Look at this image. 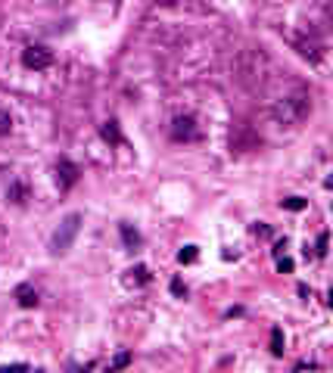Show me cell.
<instances>
[{
    "instance_id": "6da1fadb",
    "label": "cell",
    "mask_w": 333,
    "mask_h": 373,
    "mask_svg": "<svg viewBox=\"0 0 333 373\" xmlns=\"http://www.w3.org/2000/svg\"><path fill=\"white\" fill-rule=\"evenodd\" d=\"M271 72H274V65H271L265 50H243L237 59V81L249 90H262L268 84Z\"/></svg>"
},
{
    "instance_id": "7a4b0ae2",
    "label": "cell",
    "mask_w": 333,
    "mask_h": 373,
    "mask_svg": "<svg viewBox=\"0 0 333 373\" xmlns=\"http://www.w3.org/2000/svg\"><path fill=\"white\" fill-rule=\"evenodd\" d=\"M309 115H311V93L302 90V87L284 93V97L274 100V106H271L274 124H302Z\"/></svg>"
},
{
    "instance_id": "3957f363",
    "label": "cell",
    "mask_w": 333,
    "mask_h": 373,
    "mask_svg": "<svg viewBox=\"0 0 333 373\" xmlns=\"http://www.w3.org/2000/svg\"><path fill=\"white\" fill-rule=\"evenodd\" d=\"M78 230H81V215H78V211H72V215H66V218H63V224L56 227L50 249H53L56 255L69 252V249H72V243H75V236H78Z\"/></svg>"
},
{
    "instance_id": "277c9868",
    "label": "cell",
    "mask_w": 333,
    "mask_h": 373,
    "mask_svg": "<svg viewBox=\"0 0 333 373\" xmlns=\"http://www.w3.org/2000/svg\"><path fill=\"white\" fill-rule=\"evenodd\" d=\"M22 65L31 69V72H44V69L53 65V53H50L47 47H41V44H31V47L22 50Z\"/></svg>"
},
{
    "instance_id": "5b68a950",
    "label": "cell",
    "mask_w": 333,
    "mask_h": 373,
    "mask_svg": "<svg viewBox=\"0 0 333 373\" xmlns=\"http://www.w3.org/2000/svg\"><path fill=\"white\" fill-rule=\"evenodd\" d=\"M172 140L178 143H193L200 140V128H196V118L193 115H178L172 122Z\"/></svg>"
},
{
    "instance_id": "8992f818",
    "label": "cell",
    "mask_w": 333,
    "mask_h": 373,
    "mask_svg": "<svg viewBox=\"0 0 333 373\" xmlns=\"http://www.w3.org/2000/svg\"><path fill=\"white\" fill-rule=\"evenodd\" d=\"M78 177H81V168L69 162V159H59L56 162V181H59V190H72L75 184H78Z\"/></svg>"
},
{
    "instance_id": "52a82bcc",
    "label": "cell",
    "mask_w": 333,
    "mask_h": 373,
    "mask_svg": "<svg viewBox=\"0 0 333 373\" xmlns=\"http://www.w3.org/2000/svg\"><path fill=\"white\" fill-rule=\"evenodd\" d=\"M16 302H19L22 308H38V302H41V299H38V292L31 290L28 283H22L19 290H16Z\"/></svg>"
},
{
    "instance_id": "ba28073f",
    "label": "cell",
    "mask_w": 333,
    "mask_h": 373,
    "mask_svg": "<svg viewBox=\"0 0 333 373\" xmlns=\"http://www.w3.org/2000/svg\"><path fill=\"white\" fill-rule=\"evenodd\" d=\"M100 134H103V140L112 143V146H122V143H125V137H122V131H118L115 122H106L103 128H100Z\"/></svg>"
},
{
    "instance_id": "9c48e42d",
    "label": "cell",
    "mask_w": 333,
    "mask_h": 373,
    "mask_svg": "<svg viewBox=\"0 0 333 373\" xmlns=\"http://www.w3.org/2000/svg\"><path fill=\"white\" fill-rule=\"evenodd\" d=\"M6 199L16 202V206H22V202L28 199V190H25V184H13L10 190H6Z\"/></svg>"
},
{
    "instance_id": "30bf717a",
    "label": "cell",
    "mask_w": 333,
    "mask_h": 373,
    "mask_svg": "<svg viewBox=\"0 0 333 373\" xmlns=\"http://www.w3.org/2000/svg\"><path fill=\"white\" fill-rule=\"evenodd\" d=\"M118 230H122V240H125V246H128V249H134V246H140V233L134 230L131 224H122Z\"/></svg>"
},
{
    "instance_id": "8fae6325",
    "label": "cell",
    "mask_w": 333,
    "mask_h": 373,
    "mask_svg": "<svg viewBox=\"0 0 333 373\" xmlns=\"http://www.w3.org/2000/svg\"><path fill=\"white\" fill-rule=\"evenodd\" d=\"M128 364H131V352H118L115 358H112V364L106 367V373H118V370H125Z\"/></svg>"
},
{
    "instance_id": "7c38bea8",
    "label": "cell",
    "mask_w": 333,
    "mask_h": 373,
    "mask_svg": "<svg viewBox=\"0 0 333 373\" xmlns=\"http://www.w3.org/2000/svg\"><path fill=\"white\" fill-rule=\"evenodd\" d=\"M271 354H284V330L280 327L271 330Z\"/></svg>"
},
{
    "instance_id": "4fadbf2b",
    "label": "cell",
    "mask_w": 333,
    "mask_h": 373,
    "mask_svg": "<svg viewBox=\"0 0 333 373\" xmlns=\"http://www.w3.org/2000/svg\"><path fill=\"white\" fill-rule=\"evenodd\" d=\"M196 258H200V249H196V246H184V249L178 252V261H181V265H193Z\"/></svg>"
},
{
    "instance_id": "5bb4252c",
    "label": "cell",
    "mask_w": 333,
    "mask_h": 373,
    "mask_svg": "<svg viewBox=\"0 0 333 373\" xmlns=\"http://www.w3.org/2000/svg\"><path fill=\"white\" fill-rule=\"evenodd\" d=\"M280 206H284L287 211H302L305 206H309V199H302V196H289V199L280 202Z\"/></svg>"
},
{
    "instance_id": "9a60e30c",
    "label": "cell",
    "mask_w": 333,
    "mask_h": 373,
    "mask_svg": "<svg viewBox=\"0 0 333 373\" xmlns=\"http://www.w3.org/2000/svg\"><path fill=\"white\" fill-rule=\"evenodd\" d=\"M10 131H13V115L6 109H0V137H6Z\"/></svg>"
},
{
    "instance_id": "2e32d148",
    "label": "cell",
    "mask_w": 333,
    "mask_h": 373,
    "mask_svg": "<svg viewBox=\"0 0 333 373\" xmlns=\"http://www.w3.org/2000/svg\"><path fill=\"white\" fill-rule=\"evenodd\" d=\"M131 277L137 280V283H150V268H147V265H137V268H131Z\"/></svg>"
},
{
    "instance_id": "e0dca14e",
    "label": "cell",
    "mask_w": 333,
    "mask_h": 373,
    "mask_svg": "<svg viewBox=\"0 0 333 373\" xmlns=\"http://www.w3.org/2000/svg\"><path fill=\"white\" fill-rule=\"evenodd\" d=\"M277 270H280V274H289V270H293V258H277Z\"/></svg>"
},
{
    "instance_id": "ac0fdd59",
    "label": "cell",
    "mask_w": 333,
    "mask_h": 373,
    "mask_svg": "<svg viewBox=\"0 0 333 373\" xmlns=\"http://www.w3.org/2000/svg\"><path fill=\"white\" fill-rule=\"evenodd\" d=\"M172 292H175V295H187V286H184V280H181V277H175V280H172Z\"/></svg>"
},
{
    "instance_id": "d6986e66",
    "label": "cell",
    "mask_w": 333,
    "mask_h": 373,
    "mask_svg": "<svg viewBox=\"0 0 333 373\" xmlns=\"http://www.w3.org/2000/svg\"><path fill=\"white\" fill-rule=\"evenodd\" d=\"M324 255H327V233L318 236V258H324Z\"/></svg>"
},
{
    "instance_id": "ffe728a7",
    "label": "cell",
    "mask_w": 333,
    "mask_h": 373,
    "mask_svg": "<svg viewBox=\"0 0 333 373\" xmlns=\"http://www.w3.org/2000/svg\"><path fill=\"white\" fill-rule=\"evenodd\" d=\"M252 233H255V236H271V227H268V224H255Z\"/></svg>"
},
{
    "instance_id": "44dd1931",
    "label": "cell",
    "mask_w": 333,
    "mask_h": 373,
    "mask_svg": "<svg viewBox=\"0 0 333 373\" xmlns=\"http://www.w3.org/2000/svg\"><path fill=\"white\" fill-rule=\"evenodd\" d=\"M0 373H25V364H10V367H0Z\"/></svg>"
},
{
    "instance_id": "7402d4cb",
    "label": "cell",
    "mask_w": 333,
    "mask_h": 373,
    "mask_svg": "<svg viewBox=\"0 0 333 373\" xmlns=\"http://www.w3.org/2000/svg\"><path fill=\"white\" fill-rule=\"evenodd\" d=\"M38 373H44V370H38Z\"/></svg>"
}]
</instances>
